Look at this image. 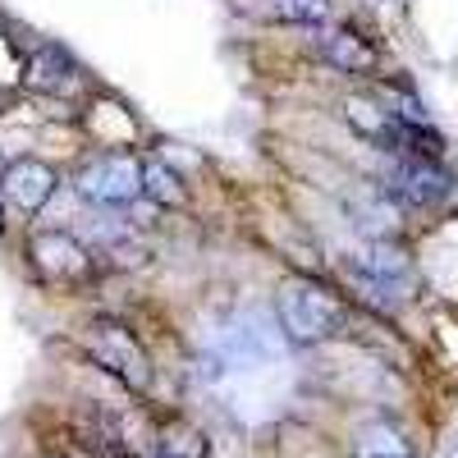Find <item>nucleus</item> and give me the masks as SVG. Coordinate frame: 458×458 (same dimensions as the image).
<instances>
[{"label":"nucleus","mask_w":458,"mask_h":458,"mask_svg":"<svg viewBox=\"0 0 458 458\" xmlns=\"http://www.w3.org/2000/svg\"><path fill=\"white\" fill-rule=\"evenodd\" d=\"M142 198H147L151 207L179 211V207H188V183H183L179 170H170L161 157H147V161H142Z\"/></svg>","instance_id":"9d476101"},{"label":"nucleus","mask_w":458,"mask_h":458,"mask_svg":"<svg viewBox=\"0 0 458 458\" xmlns=\"http://www.w3.org/2000/svg\"><path fill=\"white\" fill-rule=\"evenodd\" d=\"M386 193H394L408 207H440L454 193V174L440 161H422V157H390L386 170Z\"/></svg>","instance_id":"423d86ee"},{"label":"nucleus","mask_w":458,"mask_h":458,"mask_svg":"<svg viewBox=\"0 0 458 458\" xmlns=\"http://www.w3.org/2000/svg\"><path fill=\"white\" fill-rule=\"evenodd\" d=\"M73 188L101 211H129L142 198V161L133 151H101L73 174Z\"/></svg>","instance_id":"7ed1b4c3"},{"label":"nucleus","mask_w":458,"mask_h":458,"mask_svg":"<svg viewBox=\"0 0 458 458\" xmlns=\"http://www.w3.org/2000/svg\"><path fill=\"white\" fill-rule=\"evenodd\" d=\"M271 19L289 28H321L330 23V0H271Z\"/></svg>","instance_id":"f8f14e48"},{"label":"nucleus","mask_w":458,"mask_h":458,"mask_svg":"<svg viewBox=\"0 0 458 458\" xmlns=\"http://www.w3.org/2000/svg\"><path fill=\"white\" fill-rule=\"evenodd\" d=\"M344 120L353 124L358 138L376 142L380 151L394 147V133H399V114L386 106V101H371V97H349L344 101Z\"/></svg>","instance_id":"1a4fd4ad"},{"label":"nucleus","mask_w":458,"mask_h":458,"mask_svg":"<svg viewBox=\"0 0 458 458\" xmlns=\"http://www.w3.org/2000/svg\"><path fill=\"white\" fill-rule=\"evenodd\" d=\"M28 261H32V276L42 284H55V289H73V284H88L97 261H92V248L83 239L64 234V229H42V234L28 239Z\"/></svg>","instance_id":"20e7f679"},{"label":"nucleus","mask_w":458,"mask_h":458,"mask_svg":"<svg viewBox=\"0 0 458 458\" xmlns=\"http://www.w3.org/2000/svg\"><path fill=\"white\" fill-rule=\"evenodd\" d=\"M276 321L284 330L289 344H326L344 330V321H349V308H344V298L335 289H326L321 280H284L280 293H276Z\"/></svg>","instance_id":"f257e3e1"},{"label":"nucleus","mask_w":458,"mask_h":458,"mask_svg":"<svg viewBox=\"0 0 458 458\" xmlns=\"http://www.w3.org/2000/svg\"><path fill=\"white\" fill-rule=\"evenodd\" d=\"M60 188V174L55 165L37 161V157H23V161H10L5 170H0V193H5V202L23 216H37Z\"/></svg>","instance_id":"0eeeda50"},{"label":"nucleus","mask_w":458,"mask_h":458,"mask_svg":"<svg viewBox=\"0 0 458 458\" xmlns=\"http://www.w3.org/2000/svg\"><path fill=\"white\" fill-rule=\"evenodd\" d=\"M161 458H174V454H161Z\"/></svg>","instance_id":"ddd939ff"},{"label":"nucleus","mask_w":458,"mask_h":458,"mask_svg":"<svg viewBox=\"0 0 458 458\" xmlns=\"http://www.w3.org/2000/svg\"><path fill=\"white\" fill-rule=\"evenodd\" d=\"M349 276L353 284L380 302V308H394L399 298H408L412 284V257L408 248H399L394 239H367L353 257H349Z\"/></svg>","instance_id":"f03ea898"},{"label":"nucleus","mask_w":458,"mask_h":458,"mask_svg":"<svg viewBox=\"0 0 458 458\" xmlns=\"http://www.w3.org/2000/svg\"><path fill=\"white\" fill-rule=\"evenodd\" d=\"M42 458H55V454H42Z\"/></svg>","instance_id":"4468645a"},{"label":"nucleus","mask_w":458,"mask_h":458,"mask_svg":"<svg viewBox=\"0 0 458 458\" xmlns=\"http://www.w3.org/2000/svg\"><path fill=\"white\" fill-rule=\"evenodd\" d=\"M317 32V55L330 64V69H339V73H376V47L367 42L362 32H353V28H330V23H321V28H312Z\"/></svg>","instance_id":"6e6552de"},{"label":"nucleus","mask_w":458,"mask_h":458,"mask_svg":"<svg viewBox=\"0 0 458 458\" xmlns=\"http://www.w3.org/2000/svg\"><path fill=\"white\" fill-rule=\"evenodd\" d=\"M358 458H412V445L394 422H371L358 431Z\"/></svg>","instance_id":"9b49d317"},{"label":"nucleus","mask_w":458,"mask_h":458,"mask_svg":"<svg viewBox=\"0 0 458 458\" xmlns=\"http://www.w3.org/2000/svg\"><path fill=\"white\" fill-rule=\"evenodd\" d=\"M88 353L97 358V367H106L114 380H124L129 390H151V358L138 344V335L120 321H97L92 339H88Z\"/></svg>","instance_id":"39448f33"}]
</instances>
